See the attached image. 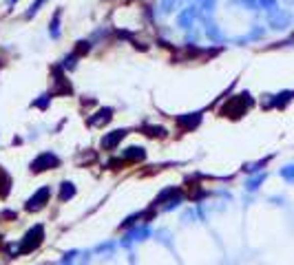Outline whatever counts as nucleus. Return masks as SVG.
I'll use <instances>...</instances> for the list:
<instances>
[{"instance_id":"39448f33","label":"nucleus","mask_w":294,"mask_h":265,"mask_svg":"<svg viewBox=\"0 0 294 265\" xmlns=\"http://www.w3.org/2000/svg\"><path fill=\"white\" fill-rule=\"evenodd\" d=\"M129 135V130L122 128V130H111V132H104V137H102V142H100V148L106 150V152H113V150H117V146L119 142Z\"/></svg>"},{"instance_id":"f257e3e1","label":"nucleus","mask_w":294,"mask_h":265,"mask_svg":"<svg viewBox=\"0 0 294 265\" xmlns=\"http://www.w3.org/2000/svg\"><path fill=\"white\" fill-rule=\"evenodd\" d=\"M252 104H255V99L250 97V93H241V95H235V97H228V102L222 111H219V115L222 117H232V119H239L243 117L246 113L252 109Z\"/></svg>"},{"instance_id":"f03ea898","label":"nucleus","mask_w":294,"mask_h":265,"mask_svg":"<svg viewBox=\"0 0 294 265\" xmlns=\"http://www.w3.org/2000/svg\"><path fill=\"white\" fill-rule=\"evenodd\" d=\"M42 238H44V230H42V225H36V228H31V230L24 234L22 243H20V252H22V254H27V252H33L36 248H40Z\"/></svg>"},{"instance_id":"7ed1b4c3","label":"nucleus","mask_w":294,"mask_h":265,"mask_svg":"<svg viewBox=\"0 0 294 265\" xmlns=\"http://www.w3.org/2000/svg\"><path fill=\"white\" fill-rule=\"evenodd\" d=\"M58 166H60V159L56 155H51V152H42V155H38L29 164V170L38 175V172H44V170H49V168L53 170V168H58Z\"/></svg>"},{"instance_id":"20e7f679","label":"nucleus","mask_w":294,"mask_h":265,"mask_svg":"<svg viewBox=\"0 0 294 265\" xmlns=\"http://www.w3.org/2000/svg\"><path fill=\"white\" fill-rule=\"evenodd\" d=\"M49 199H51V188H40L36 195L27 199L24 210H27V212H38V210H42L44 205L49 203Z\"/></svg>"},{"instance_id":"423d86ee","label":"nucleus","mask_w":294,"mask_h":265,"mask_svg":"<svg viewBox=\"0 0 294 265\" xmlns=\"http://www.w3.org/2000/svg\"><path fill=\"white\" fill-rule=\"evenodd\" d=\"M76 195V188H73V183H69V181H64L62 183V195H60V201H66V197H73Z\"/></svg>"}]
</instances>
